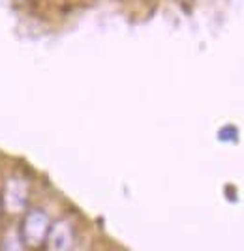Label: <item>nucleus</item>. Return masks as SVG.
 I'll return each instance as SVG.
<instances>
[{"instance_id": "obj_1", "label": "nucleus", "mask_w": 244, "mask_h": 251, "mask_svg": "<svg viewBox=\"0 0 244 251\" xmlns=\"http://www.w3.org/2000/svg\"><path fill=\"white\" fill-rule=\"evenodd\" d=\"M51 229V218L42 208H30L25 212L21 221L19 236L25 248L36 251L45 248V240Z\"/></svg>"}, {"instance_id": "obj_3", "label": "nucleus", "mask_w": 244, "mask_h": 251, "mask_svg": "<svg viewBox=\"0 0 244 251\" xmlns=\"http://www.w3.org/2000/svg\"><path fill=\"white\" fill-rule=\"evenodd\" d=\"M75 225L70 218H60L51 223V229L45 240L47 251H72L75 246Z\"/></svg>"}, {"instance_id": "obj_4", "label": "nucleus", "mask_w": 244, "mask_h": 251, "mask_svg": "<svg viewBox=\"0 0 244 251\" xmlns=\"http://www.w3.org/2000/svg\"><path fill=\"white\" fill-rule=\"evenodd\" d=\"M218 141L222 143H237L239 141V129L233 124H225L218 131Z\"/></svg>"}, {"instance_id": "obj_2", "label": "nucleus", "mask_w": 244, "mask_h": 251, "mask_svg": "<svg viewBox=\"0 0 244 251\" xmlns=\"http://www.w3.org/2000/svg\"><path fill=\"white\" fill-rule=\"evenodd\" d=\"M30 199V180L23 173H13L4 180V188L0 195L2 208L10 216H23Z\"/></svg>"}, {"instance_id": "obj_5", "label": "nucleus", "mask_w": 244, "mask_h": 251, "mask_svg": "<svg viewBox=\"0 0 244 251\" xmlns=\"http://www.w3.org/2000/svg\"><path fill=\"white\" fill-rule=\"evenodd\" d=\"M0 251H23L21 236L19 234H8L0 244Z\"/></svg>"}, {"instance_id": "obj_6", "label": "nucleus", "mask_w": 244, "mask_h": 251, "mask_svg": "<svg viewBox=\"0 0 244 251\" xmlns=\"http://www.w3.org/2000/svg\"><path fill=\"white\" fill-rule=\"evenodd\" d=\"M0 210H2V202H0Z\"/></svg>"}]
</instances>
